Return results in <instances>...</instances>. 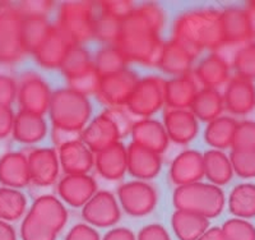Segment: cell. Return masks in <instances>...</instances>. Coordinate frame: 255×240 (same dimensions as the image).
Instances as JSON below:
<instances>
[{"instance_id":"obj_41","label":"cell","mask_w":255,"mask_h":240,"mask_svg":"<svg viewBox=\"0 0 255 240\" xmlns=\"http://www.w3.org/2000/svg\"><path fill=\"white\" fill-rule=\"evenodd\" d=\"M100 81H101V75L96 70L95 65L88 68L86 72L81 73L77 77L67 79L68 88H70L74 92L79 93V95L86 96V97H88L91 95H97Z\"/></svg>"},{"instance_id":"obj_16","label":"cell","mask_w":255,"mask_h":240,"mask_svg":"<svg viewBox=\"0 0 255 240\" xmlns=\"http://www.w3.org/2000/svg\"><path fill=\"white\" fill-rule=\"evenodd\" d=\"M225 107L234 115H247L255 107V86L253 81L234 75L223 93Z\"/></svg>"},{"instance_id":"obj_43","label":"cell","mask_w":255,"mask_h":240,"mask_svg":"<svg viewBox=\"0 0 255 240\" xmlns=\"http://www.w3.org/2000/svg\"><path fill=\"white\" fill-rule=\"evenodd\" d=\"M234 173L243 179L255 178V150H232L230 154Z\"/></svg>"},{"instance_id":"obj_3","label":"cell","mask_w":255,"mask_h":240,"mask_svg":"<svg viewBox=\"0 0 255 240\" xmlns=\"http://www.w3.org/2000/svg\"><path fill=\"white\" fill-rule=\"evenodd\" d=\"M49 115L52 128L82 134V130L91 120L92 106L86 96L79 95L70 88H61L52 92Z\"/></svg>"},{"instance_id":"obj_37","label":"cell","mask_w":255,"mask_h":240,"mask_svg":"<svg viewBox=\"0 0 255 240\" xmlns=\"http://www.w3.org/2000/svg\"><path fill=\"white\" fill-rule=\"evenodd\" d=\"M129 61L127 60L122 50L116 45H106L97 51L93 60L96 70L101 75L114 74L127 69Z\"/></svg>"},{"instance_id":"obj_11","label":"cell","mask_w":255,"mask_h":240,"mask_svg":"<svg viewBox=\"0 0 255 240\" xmlns=\"http://www.w3.org/2000/svg\"><path fill=\"white\" fill-rule=\"evenodd\" d=\"M122 137L119 127L114 122V119L111 118L108 110L102 111L101 114L95 116L88 123L87 127L82 130L81 134L83 143L93 154H97L100 151L115 145L120 142Z\"/></svg>"},{"instance_id":"obj_18","label":"cell","mask_w":255,"mask_h":240,"mask_svg":"<svg viewBox=\"0 0 255 240\" xmlns=\"http://www.w3.org/2000/svg\"><path fill=\"white\" fill-rule=\"evenodd\" d=\"M163 127L168 139L177 145H188L199 132L198 119L190 109H168L163 115Z\"/></svg>"},{"instance_id":"obj_47","label":"cell","mask_w":255,"mask_h":240,"mask_svg":"<svg viewBox=\"0 0 255 240\" xmlns=\"http://www.w3.org/2000/svg\"><path fill=\"white\" fill-rule=\"evenodd\" d=\"M18 82L10 75L0 74V105L10 106L17 99Z\"/></svg>"},{"instance_id":"obj_21","label":"cell","mask_w":255,"mask_h":240,"mask_svg":"<svg viewBox=\"0 0 255 240\" xmlns=\"http://www.w3.org/2000/svg\"><path fill=\"white\" fill-rule=\"evenodd\" d=\"M95 168L106 180H122L128 171V148L122 142L95 154Z\"/></svg>"},{"instance_id":"obj_25","label":"cell","mask_w":255,"mask_h":240,"mask_svg":"<svg viewBox=\"0 0 255 240\" xmlns=\"http://www.w3.org/2000/svg\"><path fill=\"white\" fill-rule=\"evenodd\" d=\"M31 182L27 155L23 152H6L0 157V183L3 187L19 189Z\"/></svg>"},{"instance_id":"obj_15","label":"cell","mask_w":255,"mask_h":240,"mask_svg":"<svg viewBox=\"0 0 255 240\" xmlns=\"http://www.w3.org/2000/svg\"><path fill=\"white\" fill-rule=\"evenodd\" d=\"M58 194L64 203L72 207H83L97 192V184L88 174L65 175L58 183Z\"/></svg>"},{"instance_id":"obj_14","label":"cell","mask_w":255,"mask_h":240,"mask_svg":"<svg viewBox=\"0 0 255 240\" xmlns=\"http://www.w3.org/2000/svg\"><path fill=\"white\" fill-rule=\"evenodd\" d=\"M31 182L40 187H49L56 182L60 173L58 152L54 148H33L27 154Z\"/></svg>"},{"instance_id":"obj_50","label":"cell","mask_w":255,"mask_h":240,"mask_svg":"<svg viewBox=\"0 0 255 240\" xmlns=\"http://www.w3.org/2000/svg\"><path fill=\"white\" fill-rule=\"evenodd\" d=\"M136 240H171V238L162 225L151 224L140 230Z\"/></svg>"},{"instance_id":"obj_2","label":"cell","mask_w":255,"mask_h":240,"mask_svg":"<svg viewBox=\"0 0 255 240\" xmlns=\"http://www.w3.org/2000/svg\"><path fill=\"white\" fill-rule=\"evenodd\" d=\"M174 37L197 58L204 49L215 51L225 42L221 10L197 9L176 18L172 29Z\"/></svg>"},{"instance_id":"obj_45","label":"cell","mask_w":255,"mask_h":240,"mask_svg":"<svg viewBox=\"0 0 255 240\" xmlns=\"http://www.w3.org/2000/svg\"><path fill=\"white\" fill-rule=\"evenodd\" d=\"M232 150H255V122H238Z\"/></svg>"},{"instance_id":"obj_51","label":"cell","mask_w":255,"mask_h":240,"mask_svg":"<svg viewBox=\"0 0 255 240\" xmlns=\"http://www.w3.org/2000/svg\"><path fill=\"white\" fill-rule=\"evenodd\" d=\"M15 115L10 106L0 105V138H5L12 134Z\"/></svg>"},{"instance_id":"obj_28","label":"cell","mask_w":255,"mask_h":240,"mask_svg":"<svg viewBox=\"0 0 255 240\" xmlns=\"http://www.w3.org/2000/svg\"><path fill=\"white\" fill-rule=\"evenodd\" d=\"M230 65L225 60L212 52L199 61L197 68L193 72L198 83L203 88L218 90L223 84L230 81Z\"/></svg>"},{"instance_id":"obj_17","label":"cell","mask_w":255,"mask_h":240,"mask_svg":"<svg viewBox=\"0 0 255 240\" xmlns=\"http://www.w3.org/2000/svg\"><path fill=\"white\" fill-rule=\"evenodd\" d=\"M168 177L176 187L200 182L204 178L203 154L195 150L183 151L171 162Z\"/></svg>"},{"instance_id":"obj_54","label":"cell","mask_w":255,"mask_h":240,"mask_svg":"<svg viewBox=\"0 0 255 240\" xmlns=\"http://www.w3.org/2000/svg\"><path fill=\"white\" fill-rule=\"evenodd\" d=\"M198 240H229L222 233L221 228H209Z\"/></svg>"},{"instance_id":"obj_6","label":"cell","mask_w":255,"mask_h":240,"mask_svg":"<svg viewBox=\"0 0 255 240\" xmlns=\"http://www.w3.org/2000/svg\"><path fill=\"white\" fill-rule=\"evenodd\" d=\"M23 15L17 5L0 1V63L10 65L26 55L22 40Z\"/></svg>"},{"instance_id":"obj_48","label":"cell","mask_w":255,"mask_h":240,"mask_svg":"<svg viewBox=\"0 0 255 240\" xmlns=\"http://www.w3.org/2000/svg\"><path fill=\"white\" fill-rule=\"evenodd\" d=\"M52 1H22L18 6L22 15H37L46 17L50 9L52 8Z\"/></svg>"},{"instance_id":"obj_19","label":"cell","mask_w":255,"mask_h":240,"mask_svg":"<svg viewBox=\"0 0 255 240\" xmlns=\"http://www.w3.org/2000/svg\"><path fill=\"white\" fill-rule=\"evenodd\" d=\"M59 162L65 175L88 174L95 166V154L84 145L82 139L68 142L58 147Z\"/></svg>"},{"instance_id":"obj_42","label":"cell","mask_w":255,"mask_h":240,"mask_svg":"<svg viewBox=\"0 0 255 240\" xmlns=\"http://www.w3.org/2000/svg\"><path fill=\"white\" fill-rule=\"evenodd\" d=\"M56 233L38 221L37 219L27 214L20 225V238L22 240H55Z\"/></svg>"},{"instance_id":"obj_40","label":"cell","mask_w":255,"mask_h":240,"mask_svg":"<svg viewBox=\"0 0 255 240\" xmlns=\"http://www.w3.org/2000/svg\"><path fill=\"white\" fill-rule=\"evenodd\" d=\"M236 75L253 81L255 78V42L250 41L241 45L232 61Z\"/></svg>"},{"instance_id":"obj_29","label":"cell","mask_w":255,"mask_h":240,"mask_svg":"<svg viewBox=\"0 0 255 240\" xmlns=\"http://www.w3.org/2000/svg\"><path fill=\"white\" fill-rule=\"evenodd\" d=\"M47 123L44 116L18 111L15 114L12 136L23 145H36L46 137Z\"/></svg>"},{"instance_id":"obj_7","label":"cell","mask_w":255,"mask_h":240,"mask_svg":"<svg viewBox=\"0 0 255 240\" xmlns=\"http://www.w3.org/2000/svg\"><path fill=\"white\" fill-rule=\"evenodd\" d=\"M165 105V79L158 75L139 78L127 102V109L136 119H148Z\"/></svg>"},{"instance_id":"obj_46","label":"cell","mask_w":255,"mask_h":240,"mask_svg":"<svg viewBox=\"0 0 255 240\" xmlns=\"http://www.w3.org/2000/svg\"><path fill=\"white\" fill-rule=\"evenodd\" d=\"M100 13L108 14L115 19L124 20L128 15L134 10L135 5L130 0H109V1H99L97 4Z\"/></svg>"},{"instance_id":"obj_35","label":"cell","mask_w":255,"mask_h":240,"mask_svg":"<svg viewBox=\"0 0 255 240\" xmlns=\"http://www.w3.org/2000/svg\"><path fill=\"white\" fill-rule=\"evenodd\" d=\"M52 24L49 23L46 17L37 15H23L22 19V40L27 54H32L41 42L45 40L51 29Z\"/></svg>"},{"instance_id":"obj_53","label":"cell","mask_w":255,"mask_h":240,"mask_svg":"<svg viewBox=\"0 0 255 240\" xmlns=\"http://www.w3.org/2000/svg\"><path fill=\"white\" fill-rule=\"evenodd\" d=\"M0 240H17V234L13 226L3 220H0Z\"/></svg>"},{"instance_id":"obj_36","label":"cell","mask_w":255,"mask_h":240,"mask_svg":"<svg viewBox=\"0 0 255 240\" xmlns=\"http://www.w3.org/2000/svg\"><path fill=\"white\" fill-rule=\"evenodd\" d=\"M27 198L14 188H0V220L10 223L19 220L26 212Z\"/></svg>"},{"instance_id":"obj_55","label":"cell","mask_w":255,"mask_h":240,"mask_svg":"<svg viewBox=\"0 0 255 240\" xmlns=\"http://www.w3.org/2000/svg\"><path fill=\"white\" fill-rule=\"evenodd\" d=\"M244 10H245V13H247L250 28H252L253 35H254L255 37V0L254 1H249V3L247 4V6L244 8Z\"/></svg>"},{"instance_id":"obj_38","label":"cell","mask_w":255,"mask_h":240,"mask_svg":"<svg viewBox=\"0 0 255 240\" xmlns=\"http://www.w3.org/2000/svg\"><path fill=\"white\" fill-rule=\"evenodd\" d=\"M92 65L93 61L91 59L90 52L82 45H73L72 49L68 52L67 58L64 59L63 64H61L60 70L65 79H70L86 72Z\"/></svg>"},{"instance_id":"obj_13","label":"cell","mask_w":255,"mask_h":240,"mask_svg":"<svg viewBox=\"0 0 255 240\" xmlns=\"http://www.w3.org/2000/svg\"><path fill=\"white\" fill-rule=\"evenodd\" d=\"M72 46L73 43L65 36V33L56 24H52L45 40L32 52V55L40 67L46 69H56L61 67Z\"/></svg>"},{"instance_id":"obj_33","label":"cell","mask_w":255,"mask_h":240,"mask_svg":"<svg viewBox=\"0 0 255 240\" xmlns=\"http://www.w3.org/2000/svg\"><path fill=\"white\" fill-rule=\"evenodd\" d=\"M238 122L231 116H220L207 124L204 139L213 150H225L232 147Z\"/></svg>"},{"instance_id":"obj_49","label":"cell","mask_w":255,"mask_h":240,"mask_svg":"<svg viewBox=\"0 0 255 240\" xmlns=\"http://www.w3.org/2000/svg\"><path fill=\"white\" fill-rule=\"evenodd\" d=\"M65 240H100V235L88 224H77L70 229Z\"/></svg>"},{"instance_id":"obj_44","label":"cell","mask_w":255,"mask_h":240,"mask_svg":"<svg viewBox=\"0 0 255 240\" xmlns=\"http://www.w3.org/2000/svg\"><path fill=\"white\" fill-rule=\"evenodd\" d=\"M221 230L229 240H255V226L245 219H230Z\"/></svg>"},{"instance_id":"obj_5","label":"cell","mask_w":255,"mask_h":240,"mask_svg":"<svg viewBox=\"0 0 255 240\" xmlns=\"http://www.w3.org/2000/svg\"><path fill=\"white\" fill-rule=\"evenodd\" d=\"M96 4L92 1H65L60 5L56 26L73 45H83L93 37Z\"/></svg>"},{"instance_id":"obj_10","label":"cell","mask_w":255,"mask_h":240,"mask_svg":"<svg viewBox=\"0 0 255 240\" xmlns=\"http://www.w3.org/2000/svg\"><path fill=\"white\" fill-rule=\"evenodd\" d=\"M138 81V75L128 68L119 73L102 75L97 97L109 107L125 106Z\"/></svg>"},{"instance_id":"obj_23","label":"cell","mask_w":255,"mask_h":240,"mask_svg":"<svg viewBox=\"0 0 255 240\" xmlns=\"http://www.w3.org/2000/svg\"><path fill=\"white\" fill-rule=\"evenodd\" d=\"M130 136L133 143L151 150L158 155H162L168 147V139L162 123L154 119H138L131 128Z\"/></svg>"},{"instance_id":"obj_26","label":"cell","mask_w":255,"mask_h":240,"mask_svg":"<svg viewBox=\"0 0 255 240\" xmlns=\"http://www.w3.org/2000/svg\"><path fill=\"white\" fill-rule=\"evenodd\" d=\"M194 59L195 56L185 46L177 41L170 40L163 42L162 52L157 67L167 74L181 77L191 73Z\"/></svg>"},{"instance_id":"obj_4","label":"cell","mask_w":255,"mask_h":240,"mask_svg":"<svg viewBox=\"0 0 255 240\" xmlns=\"http://www.w3.org/2000/svg\"><path fill=\"white\" fill-rule=\"evenodd\" d=\"M172 202L176 210L193 212L211 220L221 215L226 200L221 187L211 183L198 182L176 187Z\"/></svg>"},{"instance_id":"obj_31","label":"cell","mask_w":255,"mask_h":240,"mask_svg":"<svg viewBox=\"0 0 255 240\" xmlns=\"http://www.w3.org/2000/svg\"><path fill=\"white\" fill-rule=\"evenodd\" d=\"M223 109V95L213 88H200L190 106V111L195 118L207 123L220 118Z\"/></svg>"},{"instance_id":"obj_27","label":"cell","mask_w":255,"mask_h":240,"mask_svg":"<svg viewBox=\"0 0 255 240\" xmlns=\"http://www.w3.org/2000/svg\"><path fill=\"white\" fill-rule=\"evenodd\" d=\"M221 22H222L225 42L244 45L254 38L244 8L229 6L221 10Z\"/></svg>"},{"instance_id":"obj_39","label":"cell","mask_w":255,"mask_h":240,"mask_svg":"<svg viewBox=\"0 0 255 240\" xmlns=\"http://www.w3.org/2000/svg\"><path fill=\"white\" fill-rule=\"evenodd\" d=\"M122 20L100 13L96 18L93 37L106 45H115L122 33Z\"/></svg>"},{"instance_id":"obj_34","label":"cell","mask_w":255,"mask_h":240,"mask_svg":"<svg viewBox=\"0 0 255 240\" xmlns=\"http://www.w3.org/2000/svg\"><path fill=\"white\" fill-rule=\"evenodd\" d=\"M229 210L238 219L255 217V184L243 183L232 189L229 197Z\"/></svg>"},{"instance_id":"obj_52","label":"cell","mask_w":255,"mask_h":240,"mask_svg":"<svg viewBox=\"0 0 255 240\" xmlns=\"http://www.w3.org/2000/svg\"><path fill=\"white\" fill-rule=\"evenodd\" d=\"M104 240H136V238L129 229L114 228L105 235Z\"/></svg>"},{"instance_id":"obj_12","label":"cell","mask_w":255,"mask_h":240,"mask_svg":"<svg viewBox=\"0 0 255 240\" xmlns=\"http://www.w3.org/2000/svg\"><path fill=\"white\" fill-rule=\"evenodd\" d=\"M82 216L91 226L111 228L120 220L119 203L110 192H96L95 196L82 207Z\"/></svg>"},{"instance_id":"obj_1","label":"cell","mask_w":255,"mask_h":240,"mask_svg":"<svg viewBox=\"0 0 255 240\" xmlns=\"http://www.w3.org/2000/svg\"><path fill=\"white\" fill-rule=\"evenodd\" d=\"M163 24L165 12L158 4H140L123 20L122 33L115 45L129 63L157 67L163 47L159 37Z\"/></svg>"},{"instance_id":"obj_32","label":"cell","mask_w":255,"mask_h":240,"mask_svg":"<svg viewBox=\"0 0 255 240\" xmlns=\"http://www.w3.org/2000/svg\"><path fill=\"white\" fill-rule=\"evenodd\" d=\"M204 177L211 184L222 187L230 183L234 175L230 156L220 150H208L203 154Z\"/></svg>"},{"instance_id":"obj_8","label":"cell","mask_w":255,"mask_h":240,"mask_svg":"<svg viewBox=\"0 0 255 240\" xmlns=\"http://www.w3.org/2000/svg\"><path fill=\"white\" fill-rule=\"evenodd\" d=\"M52 92L37 73H24L18 82L17 100L20 111L44 116L49 113Z\"/></svg>"},{"instance_id":"obj_24","label":"cell","mask_w":255,"mask_h":240,"mask_svg":"<svg viewBox=\"0 0 255 240\" xmlns=\"http://www.w3.org/2000/svg\"><path fill=\"white\" fill-rule=\"evenodd\" d=\"M199 87L193 73L165 81V105L168 109H190Z\"/></svg>"},{"instance_id":"obj_22","label":"cell","mask_w":255,"mask_h":240,"mask_svg":"<svg viewBox=\"0 0 255 240\" xmlns=\"http://www.w3.org/2000/svg\"><path fill=\"white\" fill-rule=\"evenodd\" d=\"M38 221L49 226L58 234L68 223V211L63 201L51 194H44L36 198L28 211Z\"/></svg>"},{"instance_id":"obj_20","label":"cell","mask_w":255,"mask_h":240,"mask_svg":"<svg viewBox=\"0 0 255 240\" xmlns=\"http://www.w3.org/2000/svg\"><path fill=\"white\" fill-rule=\"evenodd\" d=\"M128 173L138 180L156 178L162 168V157L153 151L131 142L128 146Z\"/></svg>"},{"instance_id":"obj_30","label":"cell","mask_w":255,"mask_h":240,"mask_svg":"<svg viewBox=\"0 0 255 240\" xmlns=\"http://www.w3.org/2000/svg\"><path fill=\"white\" fill-rule=\"evenodd\" d=\"M171 225L179 240H198L209 229V220L193 212L176 210Z\"/></svg>"},{"instance_id":"obj_9","label":"cell","mask_w":255,"mask_h":240,"mask_svg":"<svg viewBox=\"0 0 255 240\" xmlns=\"http://www.w3.org/2000/svg\"><path fill=\"white\" fill-rule=\"evenodd\" d=\"M118 200L128 215L143 217L153 211L158 201V194L149 183L134 180L120 185L118 188Z\"/></svg>"}]
</instances>
